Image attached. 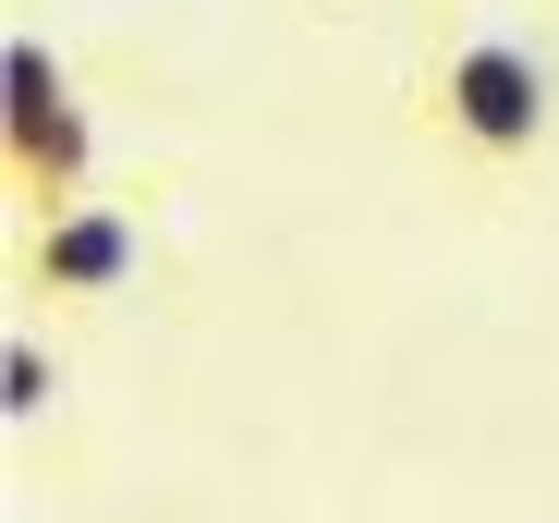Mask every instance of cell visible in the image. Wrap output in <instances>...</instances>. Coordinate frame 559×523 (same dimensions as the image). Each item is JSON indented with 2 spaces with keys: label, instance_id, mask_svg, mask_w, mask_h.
<instances>
[{
  "label": "cell",
  "instance_id": "1",
  "mask_svg": "<svg viewBox=\"0 0 559 523\" xmlns=\"http://www.w3.org/2000/svg\"><path fill=\"white\" fill-rule=\"evenodd\" d=\"M414 134L450 170H475V183H523L547 158V134H559V73L523 37H499V25H462L414 73Z\"/></svg>",
  "mask_w": 559,
  "mask_h": 523
},
{
  "label": "cell",
  "instance_id": "2",
  "mask_svg": "<svg viewBox=\"0 0 559 523\" xmlns=\"http://www.w3.org/2000/svg\"><path fill=\"white\" fill-rule=\"evenodd\" d=\"M0 183H13L25 219L98 195V134H85L73 61H61L49 37H13V49H0Z\"/></svg>",
  "mask_w": 559,
  "mask_h": 523
},
{
  "label": "cell",
  "instance_id": "3",
  "mask_svg": "<svg viewBox=\"0 0 559 523\" xmlns=\"http://www.w3.org/2000/svg\"><path fill=\"white\" fill-rule=\"evenodd\" d=\"M134 255H146V219L122 195H73V207H49V219L13 231V293H37V305H110L134 281Z\"/></svg>",
  "mask_w": 559,
  "mask_h": 523
},
{
  "label": "cell",
  "instance_id": "4",
  "mask_svg": "<svg viewBox=\"0 0 559 523\" xmlns=\"http://www.w3.org/2000/svg\"><path fill=\"white\" fill-rule=\"evenodd\" d=\"M0 402H13V426H37V414L61 402V366L37 354V329H13V341H0Z\"/></svg>",
  "mask_w": 559,
  "mask_h": 523
}]
</instances>
